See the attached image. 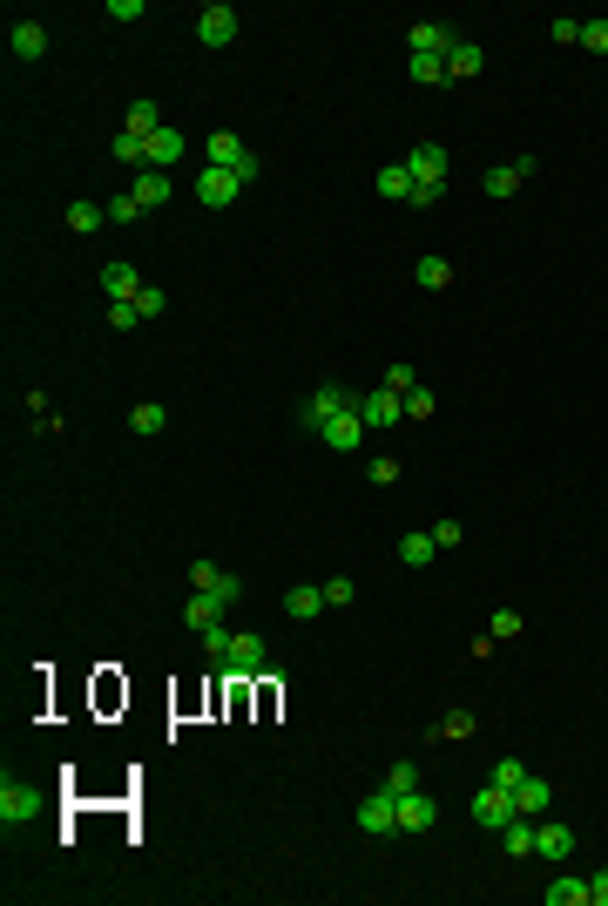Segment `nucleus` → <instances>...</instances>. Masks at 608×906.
I'll return each instance as SVG.
<instances>
[{
  "instance_id": "1",
  "label": "nucleus",
  "mask_w": 608,
  "mask_h": 906,
  "mask_svg": "<svg viewBox=\"0 0 608 906\" xmlns=\"http://www.w3.org/2000/svg\"><path fill=\"white\" fill-rule=\"evenodd\" d=\"M406 170H413V203L419 210H433V203H440V190H446V149L440 142H413V149H406Z\"/></svg>"
},
{
  "instance_id": "2",
  "label": "nucleus",
  "mask_w": 608,
  "mask_h": 906,
  "mask_svg": "<svg viewBox=\"0 0 608 906\" xmlns=\"http://www.w3.org/2000/svg\"><path fill=\"white\" fill-rule=\"evenodd\" d=\"M203 163H217V170H237L244 183H257V170H264V163H257V156L244 149V136H237V129H217V136L203 142Z\"/></svg>"
},
{
  "instance_id": "3",
  "label": "nucleus",
  "mask_w": 608,
  "mask_h": 906,
  "mask_svg": "<svg viewBox=\"0 0 608 906\" xmlns=\"http://www.w3.org/2000/svg\"><path fill=\"white\" fill-rule=\"evenodd\" d=\"M237 34H244V21H237V7H223V0H210V7L196 14V41H203V48H230Z\"/></svg>"
},
{
  "instance_id": "4",
  "label": "nucleus",
  "mask_w": 608,
  "mask_h": 906,
  "mask_svg": "<svg viewBox=\"0 0 608 906\" xmlns=\"http://www.w3.org/2000/svg\"><path fill=\"white\" fill-rule=\"evenodd\" d=\"M237 197H244V176L203 163V176H196V203H203V210H223V203H237Z\"/></svg>"
},
{
  "instance_id": "5",
  "label": "nucleus",
  "mask_w": 608,
  "mask_h": 906,
  "mask_svg": "<svg viewBox=\"0 0 608 906\" xmlns=\"http://www.w3.org/2000/svg\"><path fill=\"white\" fill-rule=\"evenodd\" d=\"M359 420H365V433H386L392 420H406V393H392V386L359 393Z\"/></svg>"
},
{
  "instance_id": "6",
  "label": "nucleus",
  "mask_w": 608,
  "mask_h": 906,
  "mask_svg": "<svg viewBox=\"0 0 608 906\" xmlns=\"http://www.w3.org/2000/svg\"><path fill=\"white\" fill-rule=\"evenodd\" d=\"M352 406H359V393H352V386H318V393L304 399V433H318L332 413H352Z\"/></svg>"
},
{
  "instance_id": "7",
  "label": "nucleus",
  "mask_w": 608,
  "mask_h": 906,
  "mask_svg": "<svg viewBox=\"0 0 608 906\" xmlns=\"http://www.w3.org/2000/svg\"><path fill=\"white\" fill-rule=\"evenodd\" d=\"M190 582H196L203 595H217L223 609H237V602H244V582H237L230 568H217V562H190Z\"/></svg>"
},
{
  "instance_id": "8",
  "label": "nucleus",
  "mask_w": 608,
  "mask_h": 906,
  "mask_svg": "<svg viewBox=\"0 0 608 906\" xmlns=\"http://www.w3.org/2000/svg\"><path fill=\"white\" fill-rule=\"evenodd\" d=\"M507 819H521V805H514V792H500V785H480L473 792V825H487V832H500Z\"/></svg>"
},
{
  "instance_id": "9",
  "label": "nucleus",
  "mask_w": 608,
  "mask_h": 906,
  "mask_svg": "<svg viewBox=\"0 0 608 906\" xmlns=\"http://www.w3.org/2000/svg\"><path fill=\"white\" fill-rule=\"evenodd\" d=\"M534 170H541L534 156H521V163H494V170L480 176V190H487V197H494V203H507V197H521V183H527V176H534Z\"/></svg>"
},
{
  "instance_id": "10",
  "label": "nucleus",
  "mask_w": 608,
  "mask_h": 906,
  "mask_svg": "<svg viewBox=\"0 0 608 906\" xmlns=\"http://www.w3.org/2000/svg\"><path fill=\"white\" fill-rule=\"evenodd\" d=\"M359 832H379V839H386V832H399V798H392L386 785L359 798Z\"/></svg>"
},
{
  "instance_id": "11",
  "label": "nucleus",
  "mask_w": 608,
  "mask_h": 906,
  "mask_svg": "<svg viewBox=\"0 0 608 906\" xmlns=\"http://www.w3.org/2000/svg\"><path fill=\"white\" fill-rule=\"evenodd\" d=\"M223 670H230V677H257V670H271L264 636H237V643H230V656H223Z\"/></svg>"
},
{
  "instance_id": "12",
  "label": "nucleus",
  "mask_w": 608,
  "mask_h": 906,
  "mask_svg": "<svg viewBox=\"0 0 608 906\" xmlns=\"http://www.w3.org/2000/svg\"><path fill=\"white\" fill-rule=\"evenodd\" d=\"M318 440H325V447L332 453H352L365 440V420H359V406H352V413H332V420L318 426Z\"/></svg>"
},
{
  "instance_id": "13",
  "label": "nucleus",
  "mask_w": 608,
  "mask_h": 906,
  "mask_svg": "<svg viewBox=\"0 0 608 906\" xmlns=\"http://www.w3.org/2000/svg\"><path fill=\"white\" fill-rule=\"evenodd\" d=\"M41 805H48V798L34 792V785H14V778H7V785H0V819H7V825L34 819V812H41Z\"/></svg>"
},
{
  "instance_id": "14",
  "label": "nucleus",
  "mask_w": 608,
  "mask_h": 906,
  "mask_svg": "<svg viewBox=\"0 0 608 906\" xmlns=\"http://www.w3.org/2000/svg\"><path fill=\"white\" fill-rule=\"evenodd\" d=\"M534 852H541L548 866H561V859L575 852V832H568V825H554V819H534Z\"/></svg>"
},
{
  "instance_id": "15",
  "label": "nucleus",
  "mask_w": 608,
  "mask_h": 906,
  "mask_svg": "<svg viewBox=\"0 0 608 906\" xmlns=\"http://www.w3.org/2000/svg\"><path fill=\"white\" fill-rule=\"evenodd\" d=\"M433 819H440V805H433V792H426V785L399 798V832H426Z\"/></svg>"
},
{
  "instance_id": "16",
  "label": "nucleus",
  "mask_w": 608,
  "mask_h": 906,
  "mask_svg": "<svg viewBox=\"0 0 608 906\" xmlns=\"http://www.w3.org/2000/svg\"><path fill=\"white\" fill-rule=\"evenodd\" d=\"M453 48H460V34L453 28H440V21H413V55H453Z\"/></svg>"
},
{
  "instance_id": "17",
  "label": "nucleus",
  "mask_w": 608,
  "mask_h": 906,
  "mask_svg": "<svg viewBox=\"0 0 608 906\" xmlns=\"http://www.w3.org/2000/svg\"><path fill=\"white\" fill-rule=\"evenodd\" d=\"M183 149H190V142H183V129H156V136H149V170H169V176H176Z\"/></svg>"
},
{
  "instance_id": "18",
  "label": "nucleus",
  "mask_w": 608,
  "mask_h": 906,
  "mask_svg": "<svg viewBox=\"0 0 608 906\" xmlns=\"http://www.w3.org/2000/svg\"><path fill=\"white\" fill-rule=\"evenodd\" d=\"M129 190L142 197V210H163L169 190H176V176H169V170H136V183H129Z\"/></svg>"
},
{
  "instance_id": "19",
  "label": "nucleus",
  "mask_w": 608,
  "mask_h": 906,
  "mask_svg": "<svg viewBox=\"0 0 608 906\" xmlns=\"http://www.w3.org/2000/svg\"><path fill=\"white\" fill-rule=\"evenodd\" d=\"M480 68H487V55H480V41H467V34H460V48L446 55V82H473Z\"/></svg>"
},
{
  "instance_id": "20",
  "label": "nucleus",
  "mask_w": 608,
  "mask_h": 906,
  "mask_svg": "<svg viewBox=\"0 0 608 906\" xmlns=\"http://www.w3.org/2000/svg\"><path fill=\"white\" fill-rule=\"evenodd\" d=\"M122 129L149 142V136H156V129H169V122H163V109H156L149 95H136V102H129V115H122Z\"/></svg>"
},
{
  "instance_id": "21",
  "label": "nucleus",
  "mask_w": 608,
  "mask_h": 906,
  "mask_svg": "<svg viewBox=\"0 0 608 906\" xmlns=\"http://www.w3.org/2000/svg\"><path fill=\"white\" fill-rule=\"evenodd\" d=\"M223 616H230V609H223L217 595H203V589H196V595H190V602H183V623H190V629H196V636H203V629H217V623H223Z\"/></svg>"
},
{
  "instance_id": "22",
  "label": "nucleus",
  "mask_w": 608,
  "mask_h": 906,
  "mask_svg": "<svg viewBox=\"0 0 608 906\" xmlns=\"http://www.w3.org/2000/svg\"><path fill=\"white\" fill-rule=\"evenodd\" d=\"M102 291H109V305H115V298H136V291H142V271L115 257V264H102Z\"/></svg>"
},
{
  "instance_id": "23",
  "label": "nucleus",
  "mask_w": 608,
  "mask_h": 906,
  "mask_svg": "<svg viewBox=\"0 0 608 906\" xmlns=\"http://www.w3.org/2000/svg\"><path fill=\"white\" fill-rule=\"evenodd\" d=\"M372 190H379V197H386V203H413V190H419V183H413V170H406V163H386Z\"/></svg>"
},
{
  "instance_id": "24",
  "label": "nucleus",
  "mask_w": 608,
  "mask_h": 906,
  "mask_svg": "<svg viewBox=\"0 0 608 906\" xmlns=\"http://www.w3.org/2000/svg\"><path fill=\"white\" fill-rule=\"evenodd\" d=\"M548 778H534V771H527L521 785H514V805H521V819H541V812H548Z\"/></svg>"
},
{
  "instance_id": "25",
  "label": "nucleus",
  "mask_w": 608,
  "mask_h": 906,
  "mask_svg": "<svg viewBox=\"0 0 608 906\" xmlns=\"http://www.w3.org/2000/svg\"><path fill=\"white\" fill-rule=\"evenodd\" d=\"M7 41H14V55H21V61H41V55H48V28H41V21H14V34H7Z\"/></svg>"
},
{
  "instance_id": "26",
  "label": "nucleus",
  "mask_w": 608,
  "mask_h": 906,
  "mask_svg": "<svg viewBox=\"0 0 608 906\" xmlns=\"http://www.w3.org/2000/svg\"><path fill=\"white\" fill-rule=\"evenodd\" d=\"M541 900H548V906H588V879L554 873V886H541Z\"/></svg>"
},
{
  "instance_id": "27",
  "label": "nucleus",
  "mask_w": 608,
  "mask_h": 906,
  "mask_svg": "<svg viewBox=\"0 0 608 906\" xmlns=\"http://www.w3.org/2000/svg\"><path fill=\"white\" fill-rule=\"evenodd\" d=\"M298 623H311V616H325V582H304V589H291V602H284Z\"/></svg>"
},
{
  "instance_id": "28",
  "label": "nucleus",
  "mask_w": 608,
  "mask_h": 906,
  "mask_svg": "<svg viewBox=\"0 0 608 906\" xmlns=\"http://www.w3.org/2000/svg\"><path fill=\"white\" fill-rule=\"evenodd\" d=\"M109 149H115V163H122V170H149V142L129 136V129H122V136H115Z\"/></svg>"
},
{
  "instance_id": "29",
  "label": "nucleus",
  "mask_w": 608,
  "mask_h": 906,
  "mask_svg": "<svg viewBox=\"0 0 608 906\" xmlns=\"http://www.w3.org/2000/svg\"><path fill=\"white\" fill-rule=\"evenodd\" d=\"M102 224H109V203H68V230H82V237H88V230H102Z\"/></svg>"
},
{
  "instance_id": "30",
  "label": "nucleus",
  "mask_w": 608,
  "mask_h": 906,
  "mask_svg": "<svg viewBox=\"0 0 608 906\" xmlns=\"http://www.w3.org/2000/svg\"><path fill=\"white\" fill-rule=\"evenodd\" d=\"M433 555H440V541H433V528H426V535H406V541H399V562H406V568H426V562H433Z\"/></svg>"
},
{
  "instance_id": "31",
  "label": "nucleus",
  "mask_w": 608,
  "mask_h": 906,
  "mask_svg": "<svg viewBox=\"0 0 608 906\" xmlns=\"http://www.w3.org/2000/svg\"><path fill=\"white\" fill-rule=\"evenodd\" d=\"M473 731H480V724H473V710H446L440 724H433V744H446V737L460 744V737H473Z\"/></svg>"
},
{
  "instance_id": "32",
  "label": "nucleus",
  "mask_w": 608,
  "mask_h": 906,
  "mask_svg": "<svg viewBox=\"0 0 608 906\" xmlns=\"http://www.w3.org/2000/svg\"><path fill=\"white\" fill-rule=\"evenodd\" d=\"M500 846L514 852V859H527V852H534V819H507L500 825Z\"/></svg>"
},
{
  "instance_id": "33",
  "label": "nucleus",
  "mask_w": 608,
  "mask_h": 906,
  "mask_svg": "<svg viewBox=\"0 0 608 906\" xmlns=\"http://www.w3.org/2000/svg\"><path fill=\"white\" fill-rule=\"evenodd\" d=\"M413 278L426 284V291H440V284H453V264H446V257H419V264H413Z\"/></svg>"
},
{
  "instance_id": "34",
  "label": "nucleus",
  "mask_w": 608,
  "mask_h": 906,
  "mask_svg": "<svg viewBox=\"0 0 608 906\" xmlns=\"http://www.w3.org/2000/svg\"><path fill=\"white\" fill-rule=\"evenodd\" d=\"M521 609H500V616H487V636H494V643H514V636H521Z\"/></svg>"
},
{
  "instance_id": "35",
  "label": "nucleus",
  "mask_w": 608,
  "mask_h": 906,
  "mask_svg": "<svg viewBox=\"0 0 608 906\" xmlns=\"http://www.w3.org/2000/svg\"><path fill=\"white\" fill-rule=\"evenodd\" d=\"M136 217H149L136 190H122V197H109V224H136Z\"/></svg>"
},
{
  "instance_id": "36",
  "label": "nucleus",
  "mask_w": 608,
  "mask_h": 906,
  "mask_svg": "<svg viewBox=\"0 0 608 906\" xmlns=\"http://www.w3.org/2000/svg\"><path fill=\"white\" fill-rule=\"evenodd\" d=\"M129 426H136V433H163V426H169V413L156 406V399H142L136 413H129Z\"/></svg>"
},
{
  "instance_id": "37",
  "label": "nucleus",
  "mask_w": 608,
  "mask_h": 906,
  "mask_svg": "<svg viewBox=\"0 0 608 906\" xmlns=\"http://www.w3.org/2000/svg\"><path fill=\"white\" fill-rule=\"evenodd\" d=\"M386 792H392V798H406V792H419V765H413V758H399V765H392V778H386Z\"/></svg>"
},
{
  "instance_id": "38",
  "label": "nucleus",
  "mask_w": 608,
  "mask_h": 906,
  "mask_svg": "<svg viewBox=\"0 0 608 906\" xmlns=\"http://www.w3.org/2000/svg\"><path fill=\"white\" fill-rule=\"evenodd\" d=\"M521 778H527V765H521V758H500V765L487 771V785H500V792H514Z\"/></svg>"
},
{
  "instance_id": "39",
  "label": "nucleus",
  "mask_w": 608,
  "mask_h": 906,
  "mask_svg": "<svg viewBox=\"0 0 608 906\" xmlns=\"http://www.w3.org/2000/svg\"><path fill=\"white\" fill-rule=\"evenodd\" d=\"M433 406H440V393H433V386H413V393H406V420H433Z\"/></svg>"
},
{
  "instance_id": "40",
  "label": "nucleus",
  "mask_w": 608,
  "mask_h": 906,
  "mask_svg": "<svg viewBox=\"0 0 608 906\" xmlns=\"http://www.w3.org/2000/svg\"><path fill=\"white\" fill-rule=\"evenodd\" d=\"M352 602H359V582L332 575V582H325V609H352Z\"/></svg>"
},
{
  "instance_id": "41",
  "label": "nucleus",
  "mask_w": 608,
  "mask_h": 906,
  "mask_svg": "<svg viewBox=\"0 0 608 906\" xmlns=\"http://www.w3.org/2000/svg\"><path fill=\"white\" fill-rule=\"evenodd\" d=\"M230 643H237V636H230V629H203V656H210V663H223V656H230Z\"/></svg>"
},
{
  "instance_id": "42",
  "label": "nucleus",
  "mask_w": 608,
  "mask_h": 906,
  "mask_svg": "<svg viewBox=\"0 0 608 906\" xmlns=\"http://www.w3.org/2000/svg\"><path fill=\"white\" fill-rule=\"evenodd\" d=\"M413 82H446V61L440 55H413V68H406Z\"/></svg>"
},
{
  "instance_id": "43",
  "label": "nucleus",
  "mask_w": 608,
  "mask_h": 906,
  "mask_svg": "<svg viewBox=\"0 0 608 906\" xmlns=\"http://www.w3.org/2000/svg\"><path fill=\"white\" fill-rule=\"evenodd\" d=\"M109 325H115V332H129V325H142L136 298H115V305H109Z\"/></svg>"
},
{
  "instance_id": "44",
  "label": "nucleus",
  "mask_w": 608,
  "mask_h": 906,
  "mask_svg": "<svg viewBox=\"0 0 608 906\" xmlns=\"http://www.w3.org/2000/svg\"><path fill=\"white\" fill-rule=\"evenodd\" d=\"M163 305H169V298L156 291V284H142V291H136V312L142 318H163Z\"/></svg>"
},
{
  "instance_id": "45",
  "label": "nucleus",
  "mask_w": 608,
  "mask_h": 906,
  "mask_svg": "<svg viewBox=\"0 0 608 906\" xmlns=\"http://www.w3.org/2000/svg\"><path fill=\"white\" fill-rule=\"evenodd\" d=\"M581 48H595V55H608V21H581Z\"/></svg>"
},
{
  "instance_id": "46",
  "label": "nucleus",
  "mask_w": 608,
  "mask_h": 906,
  "mask_svg": "<svg viewBox=\"0 0 608 906\" xmlns=\"http://www.w3.org/2000/svg\"><path fill=\"white\" fill-rule=\"evenodd\" d=\"M149 14V0H109V21H142Z\"/></svg>"
},
{
  "instance_id": "47",
  "label": "nucleus",
  "mask_w": 608,
  "mask_h": 906,
  "mask_svg": "<svg viewBox=\"0 0 608 906\" xmlns=\"http://www.w3.org/2000/svg\"><path fill=\"white\" fill-rule=\"evenodd\" d=\"M386 386H392V393H413L419 372H413V366H386Z\"/></svg>"
},
{
  "instance_id": "48",
  "label": "nucleus",
  "mask_w": 608,
  "mask_h": 906,
  "mask_svg": "<svg viewBox=\"0 0 608 906\" xmlns=\"http://www.w3.org/2000/svg\"><path fill=\"white\" fill-rule=\"evenodd\" d=\"M433 541H440V555H446V548H460V541H467V528H460V521H440V528H433Z\"/></svg>"
},
{
  "instance_id": "49",
  "label": "nucleus",
  "mask_w": 608,
  "mask_h": 906,
  "mask_svg": "<svg viewBox=\"0 0 608 906\" xmlns=\"http://www.w3.org/2000/svg\"><path fill=\"white\" fill-rule=\"evenodd\" d=\"M372 481H379V487L399 481V460H392V453H379V460H372Z\"/></svg>"
},
{
  "instance_id": "50",
  "label": "nucleus",
  "mask_w": 608,
  "mask_h": 906,
  "mask_svg": "<svg viewBox=\"0 0 608 906\" xmlns=\"http://www.w3.org/2000/svg\"><path fill=\"white\" fill-rule=\"evenodd\" d=\"M588 906H608V866L595 879H588Z\"/></svg>"
}]
</instances>
